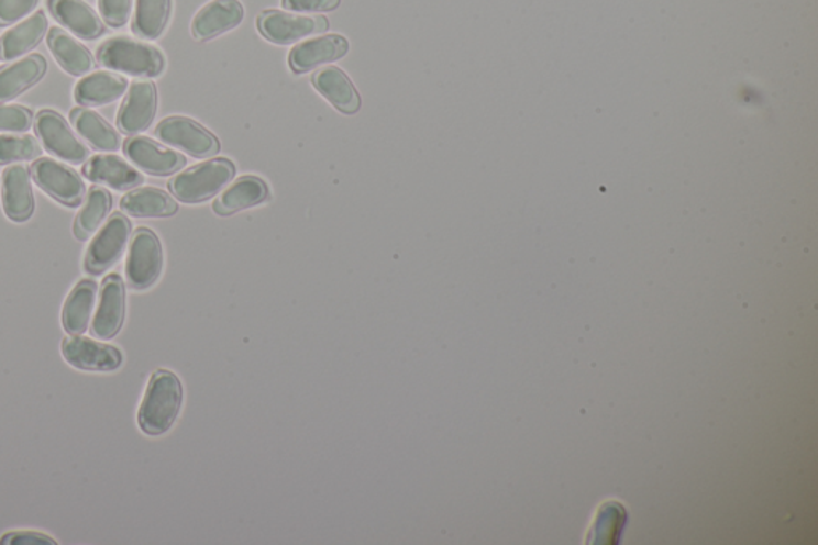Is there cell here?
Segmentation results:
<instances>
[{
    "instance_id": "6da1fadb",
    "label": "cell",
    "mask_w": 818,
    "mask_h": 545,
    "mask_svg": "<svg viewBox=\"0 0 818 545\" xmlns=\"http://www.w3.org/2000/svg\"><path fill=\"white\" fill-rule=\"evenodd\" d=\"M183 404V386L178 376L168 369H158L151 378L137 411V424L147 435H162L170 431Z\"/></svg>"
},
{
    "instance_id": "7a4b0ae2",
    "label": "cell",
    "mask_w": 818,
    "mask_h": 545,
    "mask_svg": "<svg viewBox=\"0 0 818 545\" xmlns=\"http://www.w3.org/2000/svg\"><path fill=\"white\" fill-rule=\"evenodd\" d=\"M98 62L104 68L136 77H157L165 68L164 55L154 45L135 38L112 37L98 48Z\"/></svg>"
},
{
    "instance_id": "3957f363",
    "label": "cell",
    "mask_w": 818,
    "mask_h": 545,
    "mask_svg": "<svg viewBox=\"0 0 818 545\" xmlns=\"http://www.w3.org/2000/svg\"><path fill=\"white\" fill-rule=\"evenodd\" d=\"M234 175L235 165L229 158H213L176 175L170 191L181 202H203L220 192Z\"/></svg>"
},
{
    "instance_id": "277c9868",
    "label": "cell",
    "mask_w": 818,
    "mask_h": 545,
    "mask_svg": "<svg viewBox=\"0 0 818 545\" xmlns=\"http://www.w3.org/2000/svg\"><path fill=\"white\" fill-rule=\"evenodd\" d=\"M164 269V249L151 229L140 227L133 234L126 258V280L135 290L153 287Z\"/></svg>"
},
{
    "instance_id": "5b68a950",
    "label": "cell",
    "mask_w": 818,
    "mask_h": 545,
    "mask_svg": "<svg viewBox=\"0 0 818 545\" xmlns=\"http://www.w3.org/2000/svg\"><path fill=\"white\" fill-rule=\"evenodd\" d=\"M155 135L162 143L170 144L194 157H213L221 149L220 141L213 133L183 115L164 119L155 129Z\"/></svg>"
},
{
    "instance_id": "8992f818",
    "label": "cell",
    "mask_w": 818,
    "mask_h": 545,
    "mask_svg": "<svg viewBox=\"0 0 818 545\" xmlns=\"http://www.w3.org/2000/svg\"><path fill=\"white\" fill-rule=\"evenodd\" d=\"M35 121V132H37L41 143L45 149L55 157L63 158L69 164H84L90 158V151L82 140L73 132L69 123L59 115L58 112L41 111Z\"/></svg>"
},
{
    "instance_id": "52a82bcc",
    "label": "cell",
    "mask_w": 818,
    "mask_h": 545,
    "mask_svg": "<svg viewBox=\"0 0 818 545\" xmlns=\"http://www.w3.org/2000/svg\"><path fill=\"white\" fill-rule=\"evenodd\" d=\"M130 234H132V223L129 218L123 216L122 213L112 214L87 248L86 262H84L87 272L98 276L114 266L129 245Z\"/></svg>"
},
{
    "instance_id": "ba28073f",
    "label": "cell",
    "mask_w": 818,
    "mask_h": 545,
    "mask_svg": "<svg viewBox=\"0 0 818 545\" xmlns=\"http://www.w3.org/2000/svg\"><path fill=\"white\" fill-rule=\"evenodd\" d=\"M31 175L38 188L58 200L63 205L77 207L86 197L82 178L62 162L53 158H38L31 167Z\"/></svg>"
},
{
    "instance_id": "9c48e42d",
    "label": "cell",
    "mask_w": 818,
    "mask_h": 545,
    "mask_svg": "<svg viewBox=\"0 0 818 545\" xmlns=\"http://www.w3.org/2000/svg\"><path fill=\"white\" fill-rule=\"evenodd\" d=\"M257 27L264 37L275 44H290L307 35L324 33L330 27L327 18L301 13L267 10L257 18Z\"/></svg>"
},
{
    "instance_id": "30bf717a",
    "label": "cell",
    "mask_w": 818,
    "mask_h": 545,
    "mask_svg": "<svg viewBox=\"0 0 818 545\" xmlns=\"http://www.w3.org/2000/svg\"><path fill=\"white\" fill-rule=\"evenodd\" d=\"M62 354L70 367L86 371H115L123 362L122 352L118 347L98 343L80 334H70L63 340Z\"/></svg>"
},
{
    "instance_id": "8fae6325",
    "label": "cell",
    "mask_w": 818,
    "mask_h": 545,
    "mask_svg": "<svg viewBox=\"0 0 818 545\" xmlns=\"http://www.w3.org/2000/svg\"><path fill=\"white\" fill-rule=\"evenodd\" d=\"M157 112V88L151 80H136L120 105L119 130L125 135H137L153 123Z\"/></svg>"
},
{
    "instance_id": "7c38bea8",
    "label": "cell",
    "mask_w": 818,
    "mask_h": 545,
    "mask_svg": "<svg viewBox=\"0 0 818 545\" xmlns=\"http://www.w3.org/2000/svg\"><path fill=\"white\" fill-rule=\"evenodd\" d=\"M123 153L141 170L154 176L176 174L186 165V157L146 136H133L123 144Z\"/></svg>"
},
{
    "instance_id": "4fadbf2b",
    "label": "cell",
    "mask_w": 818,
    "mask_h": 545,
    "mask_svg": "<svg viewBox=\"0 0 818 545\" xmlns=\"http://www.w3.org/2000/svg\"><path fill=\"white\" fill-rule=\"evenodd\" d=\"M125 320V283L119 274H111L102 281L100 304L93 319V334L100 340H112Z\"/></svg>"
},
{
    "instance_id": "5bb4252c",
    "label": "cell",
    "mask_w": 818,
    "mask_h": 545,
    "mask_svg": "<svg viewBox=\"0 0 818 545\" xmlns=\"http://www.w3.org/2000/svg\"><path fill=\"white\" fill-rule=\"evenodd\" d=\"M3 211L16 223L30 220L35 209L31 170L26 165H12L3 174L2 181Z\"/></svg>"
},
{
    "instance_id": "9a60e30c",
    "label": "cell",
    "mask_w": 818,
    "mask_h": 545,
    "mask_svg": "<svg viewBox=\"0 0 818 545\" xmlns=\"http://www.w3.org/2000/svg\"><path fill=\"white\" fill-rule=\"evenodd\" d=\"M84 175L90 181L109 186L115 191H130L144 182V176L135 167L112 154H98L88 158Z\"/></svg>"
},
{
    "instance_id": "2e32d148",
    "label": "cell",
    "mask_w": 818,
    "mask_h": 545,
    "mask_svg": "<svg viewBox=\"0 0 818 545\" xmlns=\"http://www.w3.org/2000/svg\"><path fill=\"white\" fill-rule=\"evenodd\" d=\"M243 20V5L239 0H213L207 3L192 21L197 41H208L237 27Z\"/></svg>"
},
{
    "instance_id": "e0dca14e",
    "label": "cell",
    "mask_w": 818,
    "mask_h": 545,
    "mask_svg": "<svg viewBox=\"0 0 818 545\" xmlns=\"http://www.w3.org/2000/svg\"><path fill=\"white\" fill-rule=\"evenodd\" d=\"M347 52V38L338 34L322 35L296 45L290 55V65L295 73H307L324 63L336 62Z\"/></svg>"
},
{
    "instance_id": "ac0fdd59",
    "label": "cell",
    "mask_w": 818,
    "mask_h": 545,
    "mask_svg": "<svg viewBox=\"0 0 818 545\" xmlns=\"http://www.w3.org/2000/svg\"><path fill=\"white\" fill-rule=\"evenodd\" d=\"M48 9L77 37L93 41L104 34L101 18L84 0H48Z\"/></svg>"
},
{
    "instance_id": "d6986e66",
    "label": "cell",
    "mask_w": 818,
    "mask_h": 545,
    "mask_svg": "<svg viewBox=\"0 0 818 545\" xmlns=\"http://www.w3.org/2000/svg\"><path fill=\"white\" fill-rule=\"evenodd\" d=\"M48 63L41 53L18 59L13 65L0 69V103L12 101L27 88L35 86L47 73Z\"/></svg>"
},
{
    "instance_id": "ffe728a7",
    "label": "cell",
    "mask_w": 818,
    "mask_h": 545,
    "mask_svg": "<svg viewBox=\"0 0 818 545\" xmlns=\"http://www.w3.org/2000/svg\"><path fill=\"white\" fill-rule=\"evenodd\" d=\"M129 88L125 77L111 70H98L77 82L74 98L80 105H104L114 103Z\"/></svg>"
},
{
    "instance_id": "44dd1931",
    "label": "cell",
    "mask_w": 818,
    "mask_h": 545,
    "mask_svg": "<svg viewBox=\"0 0 818 545\" xmlns=\"http://www.w3.org/2000/svg\"><path fill=\"white\" fill-rule=\"evenodd\" d=\"M312 82L317 90L344 114L358 112L362 100H360L357 88L345 76L344 70L336 66H328L313 76Z\"/></svg>"
},
{
    "instance_id": "7402d4cb",
    "label": "cell",
    "mask_w": 818,
    "mask_h": 545,
    "mask_svg": "<svg viewBox=\"0 0 818 545\" xmlns=\"http://www.w3.org/2000/svg\"><path fill=\"white\" fill-rule=\"evenodd\" d=\"M48 48L58 65L73 76H84L95 68L93 55L86 45L66 33L62 27H52L47 37Z\"/></svg>"
},
{
    "instance_id": "603a6c76",
    "label": "cell",
    "mask_w": 818,
    "mask_h": 545,
    "mask_svg": "<svg viewBox=\"0 0 818 545\" xmlns=\"http://www.w3.org/2000/svg\"><path fill=\"white\" fill-rule=\"evenodd\" d=\"M48 30V20L44 12L34 13L13 30L7 31L0 38V59L10 62L24 53L33 51L41 44Z\"/></svg>"
},
{
    "instance_id": "cb8c5ba5",
    "label": "cell",
    "mask_w": 818,
    "mask_h": 545,
    "mask_svg": "<svg viewBox=\"0 0 818 545\" xmlns=\"http://www.w3.org/2000/svg\"><path fill=\"white\" fill-rule=\"evenodd\" d=\"M269 199V188L256 176H242L228 191L221 193L214 202L213 209L221 216L237 213V211L259 205Z\"/></svg>"
},
{
    "instance_id": "d4e9b609",
    "label": "cell",
    "mask_w": 818,
    "mask_h": 545,
    "mask_svg": "<svg viewBox=\"0 0 818 545\" xmlns=\"http://www.w3.org/2000/svg\"><path fill=\"white\" fill-rule=\"evenodd\" d=\"M98 285L93 280H82L73 288L65 308H63L62 323L69 334H82L90 325L97 304Z\"/></svg>"
},
{
    "instance_id": "484cf974",
    "label": "cell",
    "mask_w": 818,
    "mask_h": 545,
    "mask_svg": "<svg viewBox=\"0 0 818 545\" xmlns=\"http://www.w3.org/2000/svg\"><path fill=\"white\" fill-rule=\"evenodd\" d=\"M70 122L79 135L95 149L114 153L122 146V138L111 123L106 122L98 112L88 108H76L70 111Z\"/></svg>"
},
{
    "instance_id": "4316f807",
    "label": "cell",
    "mask_w": 818,
    "mask_h": 545,
    "mask_svg": "<svg viewBox=\"0 0 818 545\" xmlns=\"http://www.w3.org/2000/svg\"><path fill=\"white\" fill-rule=\"evenodd\" d=\"M120 209L130 216L165 218L178 211V203L170 193L157 188H141L126 193L120 200Z\"/></svg>"
},
{
    "instance_id": "83f0119b",
    "label": "cell",
    "mask_w": 818,
    "mask_h": 545,
    "mask_svg": "<svg viewBox=\"0 0 818 545\" xmlns=\"http://www.w3.org/2000/svg\"><path fill=\"white\" fill-rule=\"evenodd\" d=\"M111 209V192L106 191L104 188H98V186L91 188L82 210L79 211L76 221H74V235H76V238L88 241L100 229L102 221L108 218Z\"/></svg>"
},
{
    "instance_id": "f1b7e54d",
    "label": "cell",
    "mask_w": 818,
    "mask_h": 545,
    "mask_svg": "<svg viewBox=\"0 0 818 545\" xmlns=\"http://www.w3.org/2000/svg\"><path fill=\"white\" fill-rule=\"evenodd\" d=\"M172 12V0H136L133 33L153 41L164 33Z\"/></svg>"
},
{
    "instance_id": "f546056e",
    "label": "cell",
    "mask_w": 818,
    "mask_h": 545,
    "mask_svg": "<svg viewBox=\"0 0 818 545\" xmlns=\"http://www.w3.org/2000/svg\"><path fill=\"white\" fill-rule=\"evenodd\" d=\"M38 141L27 133L20 135H0V165L12 164L18 160H33L42 156Z\"/></svg>"
},
{
    "instance_id": "4dcf8cb0",
    "label": "cell",
    "mask_w": 818,
    "mask_h": 545,
    "mask_svg": "<svg viewBox=\"0 0 818 545\" xmlns=\"http://www.w3.org/2000/svg\"><path fill=\"white\" fill-rule=\"evenodd\" d=\"M34 123V114L20 104L0 103V132L26 133Z\"/></svg>"
},
{
    "instance_id": "1f68e13d",
    "label": "cell",
    "mask_w": 818,
    "mask_h": 545,
    "mask_svg": "<svg viewBox=\"0 0 818 545\" xmlns=\"http://www.w3.org/2000/svg\"><path fill=\"white\" fill-rule=\"evenodd\" d=\"M98 7L109 26L122 27L132 15L133 0H98Z\"/></svg>"
},
{
    "instance_id": "d6a6232c",
    "label": "cell",
    "mask_w": 818,
    "mask_h": 545,
    "mask_svg": "<svg viewBox=\"0 0 818 545\" xmlns=\"http://www.w3.org/2000/svg\"><path fill=\"white\" fill-rule=\"evenodd\" d=\"M38 0H0V26H9L37 7Z\"/></svg>"
},
{
    "instance_id": "836d02e7",
    "label": "cell",
    "mask_w": 818,
    "mask_h": 545,
    "mask_svg": "<svg viewBox=\"0 0 818 545\" xmlns=\"http://www.w3.org/2000/svg\"><path fill=\"white\" fill-rule=\"evenodd\" d=\"M2 545H56L55 540L48 534L38 533V531H12L3 534L0 540Z\"/></svg>"
},
{
    "instance_id": "e575fe53",
    "label": "cell",
    "mask_w": 818,
    "mask_h": 545,
    "mask_svg": "<svg viewBox=\"0 0 818 545\" xmlns=\"http://www.w3.org/2000/svg\"><path fill=\"white\" fill-rule=\"evenodd\" d=\"M340 3L341 0H281V5L292 12H331Z\"/></svg>"
}]
</instances>
